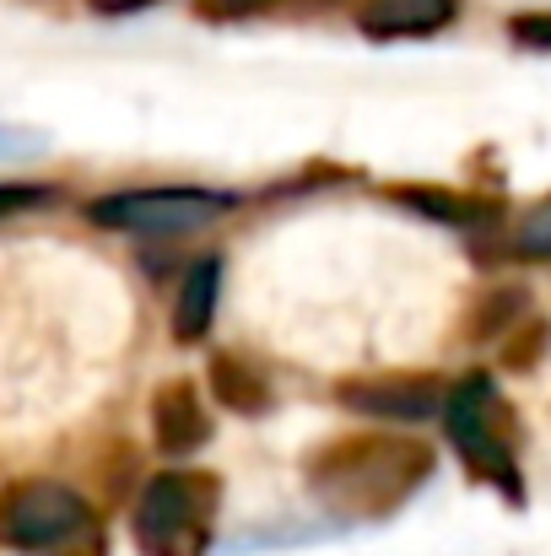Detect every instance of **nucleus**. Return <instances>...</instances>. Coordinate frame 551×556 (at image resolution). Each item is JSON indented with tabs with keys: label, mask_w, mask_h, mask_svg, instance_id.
Returning a JSON list of instances; mask_svg holds the SVG:
<instances>
[{
	"label": "nucleus",
	"mask_w": 551,
	"mask_h": 556,
	"mask_svg": "<svg viewBox=\"0 0 551 556\" xmlns=\"http://www.w3.org/2000/svg\"><path fill=\"white\" fill-rule=\"evenodd\" d=\"M433 448L395 432H352L309 459V492L341 519H384L422 492Z\"/></svg>",
	"instance_id": "obj_1"
},
{
	"label": "nucleus",
	"mask_w": 551,
	"mask_h": 556,
	"mask_svg": "<svg viewBox=\"0 0 551 556\" xmlns=\"http://www.w3.org/2000/svg\"><path fill=\"white\" fill-rule=\"evenodd\" d=\"M443 427H449V443L460 448V459L471 465V476L498 486L509 503H525L514 416H509V400L498 394V383L487 372H471L443 394Z\"/></svg>",
	"instance_id": "obj_2"
},
{
	"label": "nucleus",
	"mask_w": 551,
	"mask_h": 556,
	"mask_svg": "<svg viewBox=\"0 0 551 556\" xmlns=\"http://www.w3.org/2000/svg\"><path fill=\"white\" fill-rule=\"evenodd\" d=\"M222 508V481L211 470H163L141 486L130 530L147 556H205Z\"/></svg>",
	"instance_id": "obj_3"
},
{
	"label": "nucleus",
	"mask_w": 551,
	"mask_h": 556,
	"mask_svg": "<svg viewBox=\"0 0 551 556\" xmlns=\"http://www.w3.org/2000/svg\"><path fill=\"white\" fill-rule=\"evenodd\" d=\"M82 530H92V514H87L82 492H71L60 481H16L0 492V546L5 552H54V546L76 541Z\"/></svg>",
	"instance_id": "obj_4"
},
{
	"label": "nucleus",
	"mask_w": 551,
	"mask_h": 556,
	"mask_svg": "<svg viewBox=\"0 0 551 556\" xmlns=\"http://www.w3.org/2000/svg\"><path fill=\"white\" fill-rule=\"evenodd\" d=\"M227 205L233 194H211V189H125V194L92 200L87 216L120 232H195L216 222Z\"/></svg>",
	"instance_id": "obj_5"
},
{
	"label": "nucleus",
	"mask_w": 551,
	"mask_h": 556,
	"mask_svg": "<svg viewBox=\"0 0 551 556\" xmlns=\"http://www.w3.org/2000/svg\"><path fill=\"white\" fill-rule=\"evenodd\" d=\"M443 383L427 372H395V378H363V383H341V405L363 410V416H389V421H427L443 410Z\"/></svg>",
	"instance_id": "obj_6"
},
{
	"label": "nucleus",
	"mask_w": 551,
	"mask_h": 556,
	"mask_svg": "<svg viewBox=\"0 0 551 556\" xmlns=\"http://www.w3.org/2000/svg\"><path fill=\"white\" fill-rule=\"evenodd\" d=\"M152 432H158V448L168 459H184L195 448H205L211 438V416L200 405V394L189 383H163L158 400H152Z\"/></svg>",
	"instance_id": "obj_7"
},
{
	"label": "nucleus",
	"mask_w": 551,
	"mask_h": 556,
	"mask_svg": "<svg viewBox=\"0 0 551 556\" xmlns=\"http://www.w3.org/2000/svg\"><path fill=\"white\" fill-rule=\"evenodd\" d=\"M460 11V0H363L358 5V27L367 38H422L449 27Z\"/></svg>",
	"instance_id": "obj_8"
},
{
	"label": "nucleus",
	"mask_w": 551,
	"mask_h": 556,
	"mask_svg": "<svg viewBox=\"0 0 551 556\" xmlns=\"http://www.w3.org/2000/svg\"><path fill=\"white\" fill-rule=\"evenodd\" d=\"M216 287H222V260H195L174 287V330L179 341H200L216 314Z\"/></svg>",
	"instance_id": "obj_9"
},
{
	"label": "nucleus",
	"mask_w": 551,
	"mask_h": 556,
	"mask_svg": "<svg viewBox=\"0 0 551 556\" xmlns=\"http://www.w3.org/2000/svg\"><path fill=\"white\" fill-rule=\"evenodd\" d=\"M341 0H200L195 11L205 22H260V16H314Z\"/></svg>",
	"instance_id": "obj_10"
},
{
	"label": "nucleus",
	"mask_w": 551,
	"mask_h": 556,
	"mask_svg": "<svg viewBox=\"0 0 551 556\" xmlns=\"http://www.w3.org/2000/svg\"><path fill=\"white\" fill-rule=\"evenodd\" d=\"M211 383H216V400L233 405V410H260V405L271 400L260 368H249V363H238V357H216V363H211Z\"/></svg>",
	"instance_id": "obj_11"
},
{
	"label": "nucleus",
	"mask_w": 551,
	"mask_h": 556,
	"mask_svg": "<svg viewBox=\"0 0 551 556\" xmlns=\"http://www.w3.org/2000/svg\"><path fill=\"white\" fill-rule=\"evenodd\" d=\"M400 200L405 205H416V211H427V216H443V222H492L498 216V205L492 200H465V194H443V189H400Z\"/></svg>",
	"instance_id": "obj_12"
},
{
	"label": "nucleus",
	"mask_w": 551,
	"mask_h": 556,
	"mask_svg": "<svg viewBox=\"0 0 551 556\" xmlns=\"http://www.w3.org/2000/svg\"><path fill=\"white\" fill-rule=\"evenodd\" d=\"M514 249H519V254H530V260H551V200H541L536 211H525V216H519Z\"/></svg>",
	"instance_id": "obj_13"
},
{
	"label": "nucleus",
	"mask_w": 551,
	"mask_h": 556,
	"mask_svg": "<svg viewBox=\"0 0 551 556\" xmlns=\"http://www.w3.org/2000/svg\"><path fill=\"white\" fill-rule=\"evenodd\" d=\"M514 38L530 43V49H551V16H519L514 22Z\"/></svg>",
	"instance_id": "obj_14"
},
{
	"label": "nucleus",
	"mask_w": 551,
	"mask_h": 556,
	"mask_svg": "<svg viewBox=\"0 0 551 556\" xmlns=\"http://www.w3.org/2000/svg\"><path fill=\"white\" fill-rule=\"evenodd\" d=\"M33 200H49V194L33 189V185H5L0 189V211H22V205H33Z\"/></svg>",
	"instance_id": "obj_15"
},
{
	"label": "nucleus",
	"mask_w": 551,
	"mask_h": 556,
	"mask_svg": "<svg viewBox=\"0 0 551 556\" xmlns=\"http://www.w3.org/2000/svg\"><path fill=\"white\" fill-rule=\"evenodd\" d=\"M103 16H125V11H147V5H158V0H92Z\"/></svg>",
	"instance_id": "obj_16"
}]
</instances>
